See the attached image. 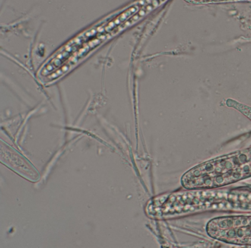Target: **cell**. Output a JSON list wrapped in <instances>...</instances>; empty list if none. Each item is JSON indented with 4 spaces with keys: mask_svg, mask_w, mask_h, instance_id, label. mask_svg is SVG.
Segmentation results:
<instances>
[{
    "mask_svg": "<svg viewBox=\"0 0 251 248\" xmlns=\"http://www.w3.org/2000/svg\"><path fill=\"white\" fill-rule=\"evenodd\" d=\"M192 3H211V2H230V1H243V0H186ZM251 1V0H245Z\"/></svg>",
    "mask_w": 251,
    "mask_h": 248,
    "instance_id": "cell-1",
    "label": "cell"
}]
</instances>
